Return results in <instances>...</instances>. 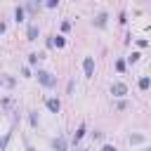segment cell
I'll list each match as a JSON object with an SVG mask.
<instances>
[{
	"instance_id": "17",
	"label": "cell",
	"mask_w": 151,
	"mask_h": 151,
	"mask_svg": "<svg viewBox=\"0 0 151 151\" xmlns=\"http://www.w3.org/2000/svg\"><path fill=\"white\" fill-rule=\"evenodd\" d=\"M146 151H151V149H146Z\"/></svg>"
},
{
	"instance_id": "1",
	"label": "cell",
	"mask_w": 151,
	"mask_h": 151,
	"mask_svg": "<svg viewBox=\"0 0 151 151\" xmlns=\"http://www.w3.org/2000/svg\"><path fill=\"white\" fill-rule=\"evenodd\" d=\"M35 76H38V80H40L45 87H54V85H57V78H54L52 73H47V71H38Z\"/></svg>"
},
{
	"instance_id": "9",
	"label": "cell",
	"mask_w": 151,
	"mask_h": 151,
	"mask_svg": "<svg viewBox=\"0 0 151 151\" xmlns=\"http://www.w3.org/2000/svg\"><path fill=\"white\" fill-rule=\"evenodd\" d=\"M149 85H151V78H142V80H139V87H142V90H149Z\"/></svg>"
},
{
	"instance_id": "5",
	"label": "cell",
	"mask_w": 151,
	"mask_h": 151,
	"mask_svg": "<svg viewBox=\"0 0 151 151\" xmlns=\"http://www.w3.org/2000/svg\"><path fill=\"white\" fill-rule=\"evenodd\" d=\"M45 104H47V109H50V111H54V113L61 109V101H59V99H47Z\"/></svg>"
},
{
	"instance_id": "3",
	"label": "cell",
	"mask_w": 151,
	"mask_h": 151,
	"mask_svg": "<svg viewBox=\"0 0 151 151\" xmlns=\"http://www.w3.org/2000/svg\"><path fill=\"white\" fill-rule=\"evenodd\" d=\"M111 92H113L116 97H125V94H127V87H125V83H113Z\"/></svg>"
},
{
	"instance_id": "16",
	"label": "cell",
	"mask_w": 151,
	"mask_h": 151,
	"mask_svg": "<svg viewBox=\"0 0 151 151\" xmlns=\"http://www.w3.org/2000/svg\"><path fill=\"white\" fill-rule=\"evenodd\" d=\"M26 151H35V149H31V146H28V149H26Z\"/></svg>"
},
{
	"instance_id": "13",
	"label": "cell",
	"mask_w": 151,
	"mask_h": 151,
	"mask_svg": "<svg viewBox=\"0 0 151 151\" xmlns=\"http://www.w3.org/2000/svg\"><path fill=\"white\" fill-rule=\"evenodd\" d=\"M38 61V54H28V64H35Z\"/></svg>"
},
{
	"instance_id": "12",
	"label": "cell",
	"mask_w": 151,
	"mask_h": 151,
	"mask_svg": "<svg viewBox=\"0 0 151 151\" xmlns=\"http://www.w3.org/2000/svg\"><path fill=\"white\" fill-rule=\"evenodd\" d=\"M83 134H85V127H83V125H80V127H78V132H76V139H80V137H83Z\"/></svg>"
},
{
	"instance_id": "8",
	"label": "cell",
	"mask_w": 151,
	"mask_h": 151,
	"mask_svg": "<svg viewBox=\"0 0 151 151\" xmlns=\"http://www.w3.org/2000/svg\"><path fill=\"white\" fill-rule=\"evenodd\" d=\"M14 17H17V21H24V7H17L14 9Z\"/></svg>"
},
{
	"instance_id": "15",
	"label": "cell",
	"mask_w": 151,
	"mask_h": 151,
	"mask_svg": "<svg viewBox=\"0 0 151 151\" xmlns=\"http://www.w3.org/2000/svg\"><path fill=\"white\" fill-rule=\"evenodd\" d=\"M2 31H5V24H2V21H0V33H2Z\"/></svg>"
},
{
	"instance_id": "4",
	"label": "cell",
	"mask_w": 151,
	"mask_h": 151,
	"mask_svg": "<svg viewBox=\"0 0 151 151\" xmlns=\"http://www.w3.org/2000/svg\"><path fill=\"white\" fill-rule=\"evenodd\" d=\"M52 146H54V151H66V139L57 137V139H52Z\"/></svg>"
},
{
	"instance_id": "7",
	"label": "cell",
	"mask_w": 151,
	"mask_h": 151,
	"mask_svg": "<svg viewBox=\"0 0 151 151\" xmlns=\"http://www.w3.org/2000/svg\"><path fill=\"white\" fill-rule=\"evenodd\" d=\"M94 24H97L99 28H104V26H106V14H99V17L94 19Z\"/></svg>"
},
{
	"instance_id": "2",
	"label": "cell",
	"mask_w": 151,
	"mask_h": 151,
	"mask_svg": "<svg viewBox=\"0 0 151 151\" xmlns=\"http://www.w3.org/2000/svg\"><path fill=\"white\" fill-rule=\"evenodd\" d=\"M83 68H85V76L90 78V76L94 73V59H92V57H85V61H83Z\"/></svg>"
},
{
	"instance_id": "11",
	"label": "cell",
	"mask_w": 151,
	"mask_h": 151,
	"mask_svg": "<svg viewBox=\"0 0 151 151\" xmlns=\"http://www.w3.org/2000/svg\"><path fill=\"white\" fill-rule=\"evenodd\" d=\"M26 9H28V12H35V9H38V5H35V2H28V5H26Z\"/></svg>"
},
{
	"instance_id": "10",
	"label": "cell",
	"mask_w": 151,
	"mask_h": 151,
	"mask_svg": "<svg viewBox=\"0 0 151 151\" xmlns=\"http://www.w3.org/2000/svg\"><path fill=\"white\" fill-rule=\"evenodd\" d=\"M54 45H57V47H64V45H66V40H64L61 35H57V38H54Z\"/></svg>"
},
{
	"instance_id": "6",
	"label": "cell",
	"mask_w": 151,
	"mask_h": 151,
	"mask_svg": "<svg viewBox=\"0 0 151 151\" xmlns=\"http://www.w3.org/2000/svg\"><path fill=\"white\" fill-rule=\"evenodd\" d=\"M38 33H40V31H38V26H35V24H31V26H28V40H35V38H38Z\"/></svg>"
},
{
	"instance_id": "14",
	"label": "cell",
	"mask_w": 151,
	"mask_h": 151,
	"mask_svg": "<svg viewBox=\"0 0 151 151\" xmlns=\"http://www.w3.org/2000/svg\"><path fill=\"white\" fill-rule=\"evenodd\" d=\"M101 151H116V149H113V146H111V144H106V146H104V149H101Z\"/></svg>"
}]
</instances>
